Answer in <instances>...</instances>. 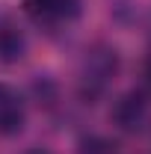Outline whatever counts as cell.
<instances>
[{"label": "cell", "instance_id": "6da1fadb", "mask_svg": "<svg viewBox=\"0 0 151 154\" xmlns=\"http://www.w3.org/2000/svg\"><path fill=\"white\" fill-rule=\"evenodd\" d=\"M119 68H122V57L113 45H107V42L89 45L77 65V98L83 104H98L113 89Z\"/></svg>", "mask_w": 151, "mask_h": 154}, {"label": "cell", "instance_id": "7a4b0ae2", "mask_svg": "<svg viewBox=\"0 0 151 154\" xmlns=\"http://www.w3.org/2000/svg\"><path fill=\"white\" fill-rule=\"evenodd\" d=\"M21 9L27 21L48 36H62L83 18V0H21Z\"/></svg>", "mask_w": 151, "mask_h": 154}, {"label": "cell", "instance_id": "3957f363", "mask_svg": "<svg viewBox=\"0 0 151 154\" xmlns=\"http://www.w3.org/2000/svg\"><path fill=\"white\" fill-rule=\"evenodd\" d=\"M30 51V36L9 9L0 6V62L3 65H15L27 57Z\"/></svg>", "mask_w": 151, "mask_h": 154}, {"label": "cell", "instance_id": "277c9868", "mask_svg": "<svg viewBox=\"0 0 151 154\" xmlns=\"http://www.w3.org/2000/svg\"><path fill=\"white\" fill-rule=\"evenodd\" d=\"M27 98L12 83L0 80V136H18L27 128Z\"/></svg>", "mask_w": 151, "mask_h": 154}, {"label": "cell", "instance_id": "5b68a950", "mask_svg": "<svg viewBox=\"0 0 151 154\" xmlns=\"http://www.w3.org/2000/svg\"><path fill=\"white\" fill-rule=\"evenodd\" d=\"M148 110H151V98L145 95L139 86H133L131 92H125V95L116 101L113 119H116V125H119L122 131L136 134V131H142V125H145V119H148Z\"/></svg>", "mask_w": 151, "mask_h": 154}, {"label": "cell", "instance_id": "8992f818", "mask_svg": "<svg viewBox=\"0 0 151 154\" xmlns=\"http://www.w3.org/2000/svg\"><path fill=\"white\" fill-rule=\"evenodd\" d=\"M74 154H122V148H119V142L116 139H110V136L104 134H89L80 139V145H77Z\"/></svg>", "mask_w": 151, "mask_h": 154}, {"label": "cell", "instance_id": "52a82bcc", "mask_svg": "<svg viewBox=\"0 0 151 154\" xmlns=\"http://www.w3.org/2000/svg\"><path fill=\"white\" fill-rule=\"evenodd\" d=\"M139 89L151 98V54L145 57V62H142V80H139Z\"/></svg>", "mask_w": 151, "mask_h": 154}, {"label": "cell", "instance_id": "ba28073f", "mask_svg": "<svg viewBox=\"0 0 151 154\" xmlns=\"http://www.w3.org/2000/svg\"><path fill=\"white\" fill-rule=\"evenodd\" d=\"M24 154H54L51 148H45V145H36V148H27Z\"/></svg>", "mask_w": 151, "mask_h": 154}]
</instances>
